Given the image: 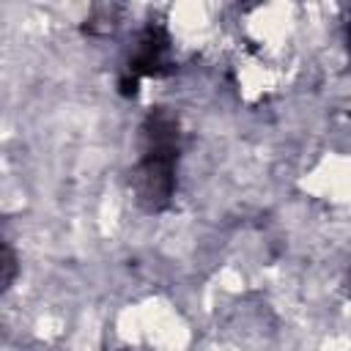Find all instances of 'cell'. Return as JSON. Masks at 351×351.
<instances>
[{"instance_id":"cell-1","label":"cell","mask_w":351,"mask_h":351,"mask_svg":"<svg viewBox=\"0 0 351 351\" xmlns=\"http://www.w3.org/2000/svg\"><path fill=\"white\" fill-rule=\"evenodd\" d=\"M178 121L167 110H154L143 123V154L132 170V192L140 208L165 211L176 189Z\"/></svg>"},{"instance_id":"cell-4","label":"cell","mask_w":351,"mask_h":351,"mask_svg":"<svg viewBox=\"0 0 351 351\" xmlns=\"http://www.w3.org/2000/svg\"><path fill=\"white\" fill-rule=\"evenodd\" d=\"M348 44H351V27H348Z\"/></svg>"},{"instance_id":"cell-2","label":"cell","mask_w":351,"mask_h":351,"mask_svg":"<svg viewBox=\"0 0 351 351\" xmlns=\"http://www.w3.org/2000/svg\"><path fill=\"white\" fill-rule=\"evenodd\" d=\"M167 49H170V36L162 25H148L140 38H137V47L126 63V71L121 77V93L123 96H134L137 93V85L143 77H159L170 69L167 63Z\"/></svg>"},{"instance_id":"cell-3","label":"cell","mask_w":351,"mask_h":351,"mask_svg":"<svg viewBox=\"0 0 351 351\" xmlns=\"http://www.w3.org/2000/svg\"><path fill=\"white\" fill-rule=\"evenodd\" d=\"M0 266H3V288H8L14 274H16V261H14V252L8 244H3V263Z\"/></svg>"}]
</instances>
